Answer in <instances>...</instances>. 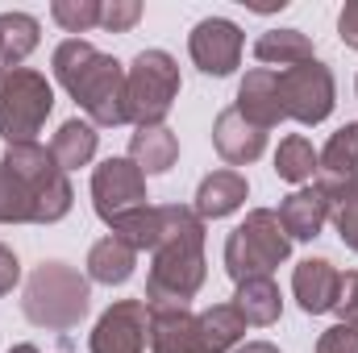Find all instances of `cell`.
<instances>
[{"label": "cell", "instance_id": "4316f807", "mask_svg": "<svg viewBox=\"0 0 358 353\" xmlns=\"http://www.w3.org/2000/svg\"><path fill=\"white\" fill-rule=\"evenodd\" d=\"M113 237H121L129 250H150L155 254V246H159V237H163V204H146V208H138V212H129V216H121L117 225H113Z\"/></svg>", "mask_w": 358, "mask_h": 353}, {"label": "cell", "instance_id": "7402d4cb", "mask_svg": "<svg viewBox=\"0 0 358 353\" xmlns=\"http://www.w3.org/2000/svg\"><path fill=\"white\" fill-rule=\"evenodd\" d=\"M234 308L242 312V320H246V324L267 329V324L279 320V312H283V295H279L275 278H246V283H238Z\"/></svg>", "mask_w": 358, "mask_h": 353}, {"label": "cell", "instance_id": "6da1fadb", "mask_svg": "<svg viewBox=\"0 0 358 353\" xmlns=\"http://www.w3.org/2000/svg\"><path fill=\"white\" fill-rule=\"evenodd\" d=\"M204 220L192 208L163 204V237L155 246V262L146 274V303H179L204 287Z\"/></svg>", "mask_w": 358, "mask_h": 353}, {"label": "cell", "instance_id": "52a82bcc", "mask_svg": "<svg viewBox=\"0 0 358 353\" xmlns=\"http://www.w3.org/2000/svg\"><path fill=\"white\" fill-rule=\"evenodd\" d=\"M125 96H129V121L138 129L163 125L179 96V63L167 50H142L125 67Z\"/></svg>", "mask_w": 358, "mask_h": 353}, {"label": "cell", "instance_id": "2e32d148", "mask_svg": "<svg viewBox=\"0 0 358 353\" xmlns=\"http://www.w3.org/2000/svg\"><path fill=\"white\" fill-rule=\"evenodd\" d=\"M250 195V183L242 171H213V175L200 179L196 187V216L200 220H221V216H234Z\"/></svg>", "mask_w": 358, "mask_h": 353}, {"label": "cell", "instance_id": "277c9868", "mask_svg": "<svg viewBox=\"0 0 358 353\" xmlns=\"http://www.w3.org/2000/svg\"><path fill=\"white\" fill-rule=\"evenodd\" d=\"M292 254V237L279 220V212L271 208H255L246 212V220L225 237V274L234 283L246 278H271V270L287 262Z\"/></svg>", "mask_w": 358, "mask_h": 353}, {"label": "cell", "instance_id": "44dd1931", "mask_svg": "<svg viewBox=\"0 0 358 353\" xmlns=\"http://www.w3.org/2000/svg\"><path fill=\"white\" fill-rule=\"evenodd\" d=\"M317 171H321L317 183H350V179H358V121L342 125L325 142V150L317 154Z\"/></svg>", "mask_w": 358, "mask_h": 353}, {"label": "cell", "instance_id": "484cf974", "mask_svg": "<svg viewBox=\"0 0 358 353\" xmlns=\"http://www.w3.org/2000/svg\"><path fill=\"white\" fill-rule=\"evenodd\" d=\"M317 187L329 200V220H334L342 246L358 254V179H350V183H317Z\"/></svg>", "mask_w": 358, "mask_h": 353}, {"label": "cell", "instance_id": "603a6c76", "mask_svg": "<svg viewBox=\"0 0 358 353\" xmlns=\"http://www.w3.org/2000/svg\"><path fill=\"white\" fill-rule=\"evenodd\" d=\"M246 337V320L234 303H213L200 312V341L204 353H229L238 341Z\"/></svg>", "mask_w": 358, "mask_h": 353}, {"label": "cell", "instance_id": "e575fe53", "mask_svg": "<svg viewBox=\"0 0 358 353\" xmlns=\"http://www.w3.org/2000/svg\"><path fill=\"white\" fill-rule=\"evenodd\" d=\"M17 278H21V262H17V254H13L8 246H0V295H8V291L17 287Z\"/></svg>", "mask_w": 358, "mask_h": 353}, {"label": "cell", "instance_id": "1f68e13d", "mask_svg": "<svg viewBox=\"0 0 358 353\" xmlns=\"http://www.w3.org/2000/svg\"><path fill=\"white\" fill-rule=\"evenodd\" d=\"M317 353H358V324L338 320L334 329H325L317 341Z\"/></svg>", "mask_w": 358, "mask_h": 353}, {"label": "cell", "instance_id": "30bf717a", "mask_svg": "<svg viewBox=\"0 0 358 353\" xmlns=\"http://www.w3.org/2000/svg\"><path fill=\"white\" fill-rule=\"evenodd\" d=\"M150 341V303L146 299H117L92 329V353H146Z\"/></svg>", "mask_w": 358, "mask_h": 353}, {"label": "cell", "instance_id": "f546056e", "mask_svg": "<svg viewBox=\"0 0 358 353\" xmlns=\"http://www.w3.org/2000/svg\"><path fill=\"white\" fill-rule=\"evenodd\" d=\"M50 17L67 29V33H88L100 25V0H55Z\"/></svg>", "mask_w": 358, "mask_h": 353}, {"label": "cell", "instance_id": "cb8c5ba5", "mask_svg": "<svg viewBox=\"0 0 358 353\" xmlns=\"http://www.w3.org/2000/svg\"><path fill=\"white\" fill-rule=\"evenodd\" d=\"M255 59L259 63H267V67H296V63H308V59H317L313 54V42H308V33H300V29H267L259 42H255Z\"/></svg>", "mask_w": 358, "mask_h": 353}, {"label": "cell", "instance_id": "d590c367", "mask_svg": "<svg viewBox=\"0 0 358 353\" xmlns=\"http://www.w3.org/2000/svg\"><path fill=\"white\" fill-rule=\"evenodd\" d=\"M234 353H279V350H275L271 341H246L242 350H234Z\"/></svg>", "mask_w": 358, "mask_h": 353}, {"label": "cell", "instance_id": "836d02e7", "mask_svg": "<svg viewBox=\"0 0 358 353\" xmlns=\"http://www.w3.org/2000/svg\"><path fill=\"white\" fill-rule=\"evenodd\" d=\"M338 33L350 50H358V0H346V8L338 13Z\"/></svg>", "mask_w": 358, "mask_h": 353}, {"label": "cell", "instance_id": "e0dca14e", "mask_svg": "<svg viewBox=\"0 0 358 353\" xmlns=\"http://www.w3.org/2000/svg\"><path fill=\"white\" fill-rule=\"evenodd\" d=\"M279 220H283V229H287V237L292 241H313V237H321V229H325V220H329V200H325V191L313 183V187H296L283 204H279Z\"/></svg>", "mask_w": 358, "mask_h": 353}, {"label": "cell", "instance_id": "d6a6232c", "mask_svg": "<svg viewBox=\"0 0 358 353\" xmlns=\"http://www.w3.org/2000/svg\"><path fill=\"white\" fill-rule=\"evenodd\" d=\"M334 312L342 320L358 324V270H346L342 283H338V299H334Z\"/></svg>", "mask_w": 358, "mask_h": 353}, {"label": "cell", "instance_id": "ac0fdd59", "mask_svg": "<svg viewBox=\"0 0 358 353\" xmlns=\"http://www.w3.org/2000/svg\"><path fill=\"white\" fill-rule=\"evenodd\" d=\"M179 158V137L167 125H146L129 137V163L142 175H167Z\"/></svg>", "mask_w": 358, "mask_h": 353}, {"label": "cell", "instance_id": "ffe728a7", "mask_svg": "<svg viewBox=\"0 0 358 353\" xmlns=\"http://www.w3.org/2000/svg\"><path fill=\"white\" fill-rule=\"evenodd\" d=\"M96 146H100L96 125L71 117V121L59 125V133H55V142H50V154H55V163H59L63 171H80V167H88L92 158H96Z\"/></svg>", "mask_w": 358, "mask_h": 353}, {"label": "cell", "instance_id": "7c38bea8", "mask_svg": "<svg viewBox=\"0 0 358 353\" xmlns=\"http://www.w3.org/2000/svg\"><path fill=\"white\" fill-rule=\"evenodd\" d=\"M213 146L217 154L229 163V167H250L263 158L267 150V133L259 125H250L238 108H225L217 121H213Z\"/></svg>", "mask_w": 358, "mask_h": 353}, {"label": "cell", "instance_id": "5bb4252c", "mask_svg": "<svg viewBox=\"0 0 358 353\" xmlns=\"http://www.w3.org/2000/svg\"><path fill=\"white\" fill-rule=\"evenodd\" d=\"M250 125H259L263 133L275 129L279 121H287L283 117V100H279V71H271V67H255V71H246V80L238 84V104H234Z\"/></svg>", "mask_w": 358, "mask_h": 353}, {"label": "cell", "instance_id": "f35d334b", "mask_svg": "<svg viewBox=\"0 0 358 353\" xmlns=\"http://www.w3.org/2000/svg\"><path fill=\"white\" fill-rule=\"evenodd\" d=\"M355 88H358V84H355Z\"/></svg>", "mask_w": 358, "mask_h": 353}, {"label": "cell", "instance_id": "83f0119b", "mask_svg": "<svg viewBox=\"0 0 358 353\" xmlns=\"http://www.w3.org/2000/svg\"><path fill=\"white\" fill-rule=\"evenodd\" d=\"M275 175L283 179V183H296V187L313 183V175H317V150H313V142L300 137V133L283 137L279 150H275Z\"/></svg>", "mask_w": 358, "mask_h": 353}, {"label": "cell", "instance_id": "9c48e42d", "mask_svg": "<svg viewBox=\"0 0 358 353\" xmlns=\"http://www.w3.org/2000/svg\"><path fill=\"white\" fill-rule=\"evenodd\" d=\"M92 204H96V216L113 229L121 216L146 208V175L129 158H104L92 171Z\"/></svg>", "mask_w": 358, "mask_h": 353}, {"label": "cell", "instance_id": "5b68a950", "mask_svg": "<svg viewBox=\"0 0 358 353\" xmlns=\"http://www.w3.org/2000/svg\"><path fill=\"white\" fill-rule=\"evenodd\" d=\"M13 175L21 179L25 195H29V208H34V225H55L71 212V183L67 171L55 163V154L38 142H21V146H8V154L0 158Z\"/></svg>", "mask_w": 358, "mask_h": 353}, {"label": "cell", "instance_id": "8992f818", "mask_svg": "<svg viewBox=\"0 0 358 353\" xmlns=\"http://www.w3.org/2000/svg\"><path fill=\"white\" fill-rule=\"evenodd\" d=\"M55 112V88L34 67L0 71V137L8 146L38 142L46 117Z\"/></svg>", "mask_w": 358, "mask_h": 353}, {"label": "cell", "instance_id": "9a60e30c", "mask_svg": "<svg viewBox=\"0 0 358 353\" xmlns=\"http://www.w3.org/2000/svg\"><path fill=\"white\" fill-rule=\"evenodd\" d=\"M338 283H342V274H338V266L329 262V258H304V262L296 266V274H292V291H296V299H300V308L308 316L334 312Z\"/></svg>", "mask_w": 358, "mask_h": 353}, {"label": "cell", "instance_id": "f1b7e54d", "mask_svg": "<svg viewBox=\"0 0 358 353\" xmlns=\"http://www.w3.org/2000/svg\"><path fill=\"white\" fill-rule=\"evenodd\" d=\"M25 220H34L29 195H25L21 179L0 163V225H25Z\"/></svg>", "mask_w": 358, "mask_h": 353}, {"label": "cell", "instance_id": "4dcf8cb0", "mask_svg": "<svg viewBox=\"0 0 358 353\" xmlns=\"http://www.w3.org/2000/svg\"><path fill=\"white\" fill-rule=\"evenodd\" d=\"M142 21V4L138 0H100V29L108 33H125Z\"/></svg>", "mask_w": 358, "mask_h": 353}, {"label": "cell", "instance_id": "74e56055", "mask_svg": "<svg viewBox=\"0 0 358 353\" xmlns=\"http://www.w3.org/2000/svg\"><path fill=\"white\" fill-rule=\"evenodd\" d=\"M0 71H4V63H0Z\"/></svg>", "mask_w": 358, "mask_h": 353}, {"label": "cell", "instance_id": "3957f363", "mask_svg": "<svg viewBox=\"0 0 358 353\" xmlns=\"http://www.w3.org/2000/svg\"><path fill=\"white\" fill-rule=\"evenodd\" d=\"M92 308L88 278L67 262H42L34 266V274L25 278V295H21V312L29 324L46 329V333H71L84 324Z\"/></svg>", "mask_w": 358, "mask_h": 353}, {"label": "cell", "instance_id": "ba28073f", "mask_svg": "<svg viewBox=\"0 0 358 353\" xmlns=\"http://www.w3.org/2000/svg\"><path fill=\"white\" fill-rule=\"evenodd\" d=\"M279 100H283V117H292L300 125H321L338 100L334 71L321 59H308V63L279 71Z\"/></svg>", "mask_w": 358, "mask_h": 353}, {"label": "cell", "instance_id": "d4e9b609", "mask_svg": "<svg viewBox=\"0 0 358 353\" xmlns=\"http://www.w3.org/2000/svg\"><path fill=\"white\" fill-rule=\"evenodd\" d=\"M38 50V21L29 13H0V63L4 71L21 67Z\"/></svg>", "mask_w": 358, "mask_h": 353}, {"label": "cell", "instance_id": "d6986e66", "mask_svg": "<svg viewBox=\"0 0 358 353\" xmlns=\"http://www.w3.org/2000/svg\"><path fill=\"white\" fill-rule=\"evenodd\" d=\"M134 266H138V250H129L121 237H100L88 250V278L92 283H104V287H121L134 278Z\"/></svg>", "mask_w": 358, "mask_h": 353}, {"label": "cell", "instance_id": "8fae6325", "mask_svg": "<svg viewBox=\"0 0 358 353\" xmlns=\"http://www.w3.org/2000/svg\"><path fill=\"white\" fill-rule=\"evenodd\" d=\"M242 46L246 33L229 21V17H204L192 33H187V54L204 75H234V67L242 63Z\"/></svg>", "mask_w": 358, "mask_h": 353}, {"label": "cell", "instance_id": "8d00e7d4", "mask_svg": "<svg viewBox=\"0 0 358 353\" xmlns=\"http://www.w3.org/2000/svg\"><path fill=\"white\" fill-rule=\"evenodd\" d=\"M8 353H42V350H38V345H13Z\"/></svg>", "mask_w": 358, "mask_h": 353}, {"label": "cell", "instance_id": "4fadbf2b", "mask_svg": "<svg viewBox=\"0 0 358 353\" xmlns=\"http://www.w3.org/2000/svg\"><path fill=\"white\" fill-rule=\"evenodd\" d=\"M150 353H204L200 316L179 303L150 308Z\"/></svg>", "mask_w": 358, "mask_h": 353}, {"label": "cell", "instance_id": "7a4b0ae2", "mask_svg": "<svg viewBox=\"0 0 358 353\" xmlns=\"http://www.w3.org/2000/svg\"><path fill=\"white\" fill-rule=\"evenodd\" d=\"M55 80L84 108L92 125H125L129 96H125V67L96 50L84 38H67L55 46Z\"/></svg>", "mask_w": 358, "mask_h": 353}]
</instances>
